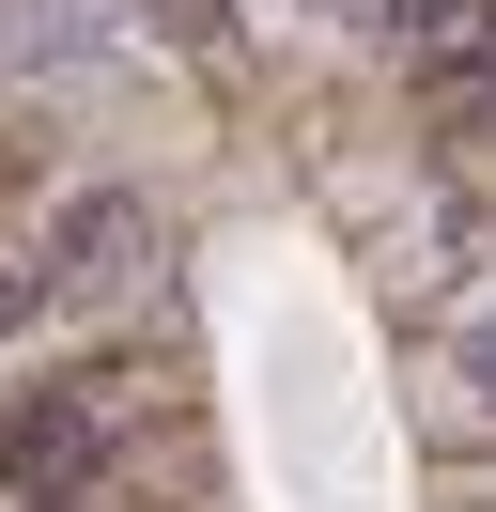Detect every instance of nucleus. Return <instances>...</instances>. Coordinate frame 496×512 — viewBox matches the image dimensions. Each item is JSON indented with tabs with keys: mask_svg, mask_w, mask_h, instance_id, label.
<instances>
[{
	"mask_svg": "<svg viewBox=\"0 0 496 512\" xmlns=\"http://www.w3.org/2000/svg\"><path fill=\"white\" fill-rule=\"evenodd\" d=\"M124 63V0H0V78H93Z\"/></svg>",
	"mask_w": 496,
	"mask_h": 512,
	"instance_id": "f03ea898",
	"label": "nucleus"
},
{
	"mask_svg": "<svg viewBox=\"0 0 496 512\" xmlns=\"http://www.w3.org/2000/svg\"><path fill=\"white\" fill-rule=\"evenodd\" d=\"M140 264H155V218H140L124 187H78V202L47 218V249H31V280H47V311H93V295H124Z\"/></svg>",
	"mask_w": 496,
	"mask_h": 512,
	"instance_id": "f257e3e1",
	"label": "nucleus"
},
{
	"mask_svg": "<svg viewBox=\"0 0 496 512\" xmlns=\"http://www.w3.org/2000/svg\"><path fill=\"white\" fill-rule=\"evenodd\" d=\"M450 373H465V388L496 404V311H465V326H450Z\"/></svg>",
	"mask_w": 496,
	"mask_h": 512,
	"instance_id": "39448f33",
	"label": "nucleus"
},
{
	"mask_svg": "<svg viewBox=\"0 0 496 512\" xmlns=\"http://www.w3.org/2000/svg\"><path fill=\"white\" fill-rule=\"evenodd\" d=\"M16 326H47V280H31V249H0V342Z\"/></svg>",
	"mask_w": 496,
	"mask_h": 512,
	"instance_id": "20e7f679",
	"label": "nucleus"
},
{
	"mask_svg": "<svg viewBox=\"0 0 496 512\" xmlns=\"http://www.w3.org/2000/svg\"><path fill=\"white\" fill-rule=\"evenodd\" d=\"M78 450H93V404H16L0 419V481H16V497H47Z\"/></svg>",
	"mask_w": 496,
	"mask_h": 512,
	"instance_id": "7ed1b4c3",
	"label": "nucleus"
},
{
	"mask_svg": "<svg viewBox=\"0 0 496 512\" xmlns=\"http://www.w3.org/2000/svg\"><path fill=\"white\" fill-rule=\"evenodd\" d=\"M450 156H465V187H496V109H481V125H450Z\"/></svg>",
	"mask_w": 496,
	"mask_h": 512,
	"instance_id": "423d86ee",
	"label": "nucleus"
}]
</instances>
